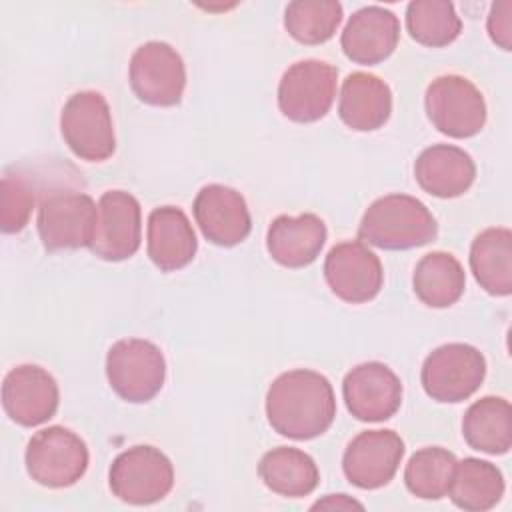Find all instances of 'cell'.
<instances>
[{
    "label": "cell",
    "mask_w": 512,
    "mask_h": 512,
    "mask_svg": "<svg viewBox=\"0 0 512 512\" xmlns=\"http://www.w3.org/2000/svg\"><path fill=\"white\" fill-rule=\"evenodd\" d=\"M334 416V390L320 372L306 368L284 372L266 392V418L280 436L312 440L332 426Z\"/></svg>",
    "instance_id": "1"
},
{
    "label": "cell",
    "mask_w": 512,
    "mask_h": 512,
    "mask_svg": "<svg viewBox=\"0 0 512 512\" xmlns=\"http://www.w3.org/2000/svg\"><path fill=\"white\" fill-rule=\"evenodd\" d=\"M438 224L432 212L414 196L386 194L374 200L358 226L360 240L382 250H410L432 242Z\"/></svg>",
    "instance_id": "2"
},
{
    "label": "cell",
    "mask_w": 512,
    "mask_h": 512,
    "mask_svg": "<svg viewBox=\"0 0 512 512\" xmlns=\"http://www.w3.org/2000/svg\"><path fill=\"white\" fill-rule=\"evenodd\" d=\"M106 378L122 400L144 404L164 386V354L150 340L122 338L106 354Z\"/></svg>",
    "instance_id": "3"
},
{
    "label": "cell",
    "mask_w": 512,
    "mask_h": 512,
    "mask_svg": "<svg viewBox=\"0 0 512 512\" xmlns=\"http://www.w3.org/2000/svg\"><path fill=\"white\" fill-rule=\"evenodd\" d=\"M60 132L72 154L86 162L108 160L116 150L110 106L100 92L72 94L60 112Z\"/></svg>",
    "instance_id": "4"
},
{
    "label": "cell",
    "mask_w": 512,
    "mask_h": 512,
    "mask_svg": "<svg viewBox=\"0 0 512 512\" xmlns=\"http://www.w3.org/2000/svg\"><path fill=\"white\" fill-rule=\"evenodd\" d=\"M98 218L92 196L76 190H54L38 206V234L50 252L90 248Z\"/></svg>",
    "instance_id": "5"
},
{
    "label": "cell",
    "mask_w": 512,
    "mask_h": 512,
    "mask_svg": "<svg viewBox=\"0 0 512 512\" xmlns=\"http://www.w3.org/2000/svg\"><path fill=\"white\" fill-rule=\"evenodd\" d=\"M486 376L482 352L470 344L450 342L432 350L420 370L424 392L444 404H456L470 398Z\"/></svg>",
    "instance_id": "6"
},
{
    "label": "cell",
    "mask_w": 512,
    "mask_h": 512,
    "mask_svg": "<svg viewBox=\"0 0 512 512\" xmlns=\"http://www.w3.org/2000/svg\"><path fill=\"white\" fill-rule=\"evenodd\" d=\"M88 448L84 440L64 428L48 426L36 432L24 454L30 478L46 488H66L76 484L88 468Z\"/></svg>",
    "instance_id": "7"
},
{
    "label": "cell",
    "mask_w": 512,
    "mask_h": 512,
    "mask_svg": "<svg viewBox=\"0 0 512 512\" xmlns=\"http://www.w3.org/2000/svg\"><path fill=\"white\" fill-rule=\"evenodd\" d=\"M424 106L432 126L450 138L476 136L486 124L482 92L458 74L434 78L426 88Z\"/></svg>",
    "instance_id": "8"
},
{
    "label": "cell",
    "mask_w": 512,
    "mask_h": 512,
    "mask_svg": "<svg viewBox=\"0 0 512 512\" xmlns=\"http://www.w3.org/2000/svg\"><path fill=\"white\" fill-rule=\"evenodd\" d=\"M108 484L112 494L134 506L154 504L174 486L170 458L154 446H132L110 464Z\"/></svg>",
    "instance_id": "9"
},
{
    "label": "cell",
    "mask_w": 512,
    "mask_h": 512,
    "mask_svg": "<svg viewBox=\"0 0 512 512\" xmlns=\"http://www.w3.org/2000/svg\"><path fill=\"white\" fill-rule=\"evenodd\" d=\"M338 68L324 60L294 62L280 78L278 108L298 124H310L324 118L336 98Z\"/></svg>",
    "instance_id": "10"
},
{
    "label": "cell",
    "mask_w": 512,
    "mask_h": 512,
    "mask_svg": "<svg viewBox=\"0 0 512 512\" xmlns=\"http://www.w3.org/2000/svg\"><path fill=\"white\" fill-rule=\"evenodd\" d=\"M130 86L150 106H176L186 88L182 56L166 42H146L130 58Z\"/></svg>",
    "instance_id": "11"
},
{
    "label": "cell",
    "mask_w": 512,
    "mask_h": 512,
    "mask_svg": "<svg viewBox=\"0 0 512 512\" xmlns=\"http://www.w3.org/2000/svg\"><path fill=\"white\" fill-rule=\"evenodd\" d=\"M142 240L140 202L124 190H108L98 200L96 230L90 244L92 254L108 262L134 256Z\"/></svg>",
    "instance_id": "12"
},
{
    "label": "cell",
    "mask_w": 512,
    "mask_h": 512,
    "mask_svg": "<svg viewBox=\"0 0 512 512\" xmlns=\"http://www.w3.org/2000/svg\"><path fill=\"white\" fill-rule=\"evenodd\" d=\"M330 290L348 304H364L378 296L384 270L380 258L360 240H346L330 248L324 260Z\"/></svg>",
    "instance_id": "13"
},
{
    "label": "cell",
    "mask_w": 512,
    "mask_h": 512,
    "mask_svg": "<svg viewBox=\"0 0 512 512\" xmlns=\"http://www.w3.org/2000/svg\"><path fill=\"white\" fill-rule=\"evenodd\" d=\"M342 396L356 420L382 422L398 412L402 382L386 364L362 362L344 376Z\"/></svg>",
    "instance_id": "14"
},
{
    "label": "cell",
    "mask_w": 512,
    "mask_h": 512,
    "mask_svg": "<svg viewBox=\"0 0 512 512\" xmlns=\"http://www.w3.org/2000/svg\"><path fill=\"white\" fill-rule=\"evenodd\" d=\"M60 402V392L54 376L36 366L20 364L12 368L2 384V406L12 422L24 428L48 422Z\"/></svg>",
    "instance_id": "15"
},
{
    "label": "cell",
    "mask_w": 512,
    "mask_h": 512,
    "mask_svg": "<svg viewBox=\"0 0 512 512\" xmlns=\"http://www.w3.org/2000/svg\"><path fill=\"white\" fill-rule=\"evenodd\" d=\"M404 456V440L394 430L360 432L346 446L342 470L350 484L362 490L386 486Z\"/></svg>",
    "instance_id": "16"
},
{
    "label": "cell",
    "mask_w": 512,
    "mask_h": 512,
    "mask_svg": "<svg viewBox=\"0 0 512 512\" xmlns=\"http://www.w3.org/2000/svg\"><path fill=\"white\" fill-rule=\"evenodd\" d=\"M194 220L204 238L216 246H236L252 230V218L244 196L224 184H208L194 198Z\"/></svg>",
    "instance_id": "17"
},
{
    "label": "cell",
    "mask_w": 512,
    "mask_h": 512,
    "mask_svg": "<svg viewBox=\"0 0 512 512\" xmlns=\"http://www.w3.org/2000/svg\"><path fill=\"white\" fill-rule=\"evenodd\" d=\"M398 40V16L382 6H364L346 22L340 36V46L348 60L374 66L392 56Z\"/></svg>",
    "instance_id": "18"
},
{
    "label": "cell",
    "mask_w": 512,
    "mask_h": 512,
    "mask_svg": "<svg viewBox=\"0 0 512 512\" xmlns=\"http://www.w3.org/2000/svg\"><path fill=\"white\" fill-rule=\"evenodd\" d=\"M326 224L316 214L278 216L266 232V250L284 268H304L312 264L326 242Z\"/></svg>",
    "instance_id": "19"
},
{
    "label": "cell",
    "mask_w": 512,
    "mask_h": 512,
    "mask_svg": "<svg viewBox=\"0 0 512 512\" xmlns=\"http://www.w3.org/2000/svg\"><path fill=\"white\" fill-rule=\"evenodd\" d=\"M196 248L198 240L184 210L160 206L150 212L146 250L156 268L162 272L180 270L192 262Z\"/></svg>",
    "instance_id": "20"
},
{
    "label": "cell",
    "mask_w": 512,
    "mask_h": 512,
    "mask_svg": "<svg viewBox=\"0 0 512 512\" xmlns=\"http://www.w3.org/2000/svg\"><path fill=\"white\" fill-rule=\"evenodd\" d=\"M418 186L436 198L462 196L476 178V164L468 152L452 144H434L414 162Z\"/></svg>",
    "instance_id": "21"
},
{
    "label": "cell",
    "mask_w": 512,
    "mask_h": 512,
    "mask_svg": "<svg viewBox=\"0 0 512 512\" xmlns=\"http://www.w3.org/2000/svg\"><path fill=\"white\" fill-rule=\"evenodd\" d=\"M392 114L390 86L368 72H352L340 90L338 116L356 132L382 128Z\"/></svg>",
    "instance_id": "22"
},
{
    "label": "cell",
    "mask_w": 512,
    "mask_h": 512,
    "mask_svg": "<svg viewBox=\"0 0 512 512\" xmlns=\"http://www.w3.org/2000/svg\"><path fill=\"white\" fill-rule=\"evenodd\" d=\"M470 268L488 294L508 296L512 292V232L502 226L482 230L470 246Z\"/></svg>",
    "instance_id": "23"
},
{
    "label": "cell",
    "mask_w": 512,
    "mask_h": 512,
    "mask_svg": "<svg viewBox=\"0 0 512 512\" xmlns=\"http://www.w3.org/2000/svg\"><path fill=\"white\" fill-rule=\"evenodd\" d=\"M462 436L472 450L506 454L512 446V408L506 398L484 396L462 418Z\"/></svg>",
    "instance_id": "24"
},
{
    "label": "cell",
    "mask_w": 512,
    "mask_h": 512,
    "mask_svg": "<svg viewBox=\"0 0 512 512\" xmlns=\"http://www.w3.org/2000/svg\"><path fill=\"white\" fill-rule=\"evenodd\" d=\"M258 474L266 488L286 498L308 496L320 482V472L314 458L292 446L268 450L260 458Z\"/></svg>",
    "instance_id": "25"
},
{
    "label": "cell",
    "mask_w": 512,
    "mask_h": 512,
    "mask_svg": "<svg viewBox=\"0 0 512 512\" xmlns=\"http://www.w3.org/2000/svg\"><path fill=\"white\" fill-rule=\"evenodd\" d=\"M414 294L430 308H448L460 300L466 286L462 264L448 252H428L414 268Z\"/></svg>",
    "instance_id": "26"
},
{
    "label": "cell",
    "mask_w": 512,
    "mask_h": 512,
    "mask_svg": "<svg viewBox=\"0 0 512 512\" xmlns=\"http://www.w3.org/2000/svg\"><path fill=\"white\" fill-rule=\"evenodd\" d=\"M448 496L462 510H468V512L490 510L504 496V476L488 460H480V458H464L460 462L456 460Z\"/></svg>",
    "instance_id": "27"
},
{
    "label": "cell",
    "mask_w": 512,
    "mask_h": 512,
    "mask_svg": "<svg viewBox=\"0 0 512 512\" xmlns=\"http://www.w3.org/2000/svg\"><path fill=\"white\" fill-rule=\"evenodd\" d=\"M406 28L418 44L442 48L460 36L462 22L448 0H414L406 8Z\"/></svg>",
    "instance_id": "28"
},
{
    "label": "cell",
    "mask_w": 512,
    "mask_h": 512,
    "mask_svg": "<svg viewBox=\"0 0 512 512\" xmlns=\"http://www.w3.org/2000/svg\"><path fill=\"white\" fill-rule=\"evenodd\" d=\"M456 456L440 446H426L414 452L404 468L406 488L422 500H440L448 494Z\"/></svg>",
    "instance_id": "29"
},
{
    "label": "cell",
    "mask_w": 512,
    "mask_h": 512,
    "mask_svg": "<svg viewBox=\"0 0 512 512\" xmlns=\"http://www.w3.org/2000/svg\"><path fill=\"white\" fill-rule=\"evenodd\" d=\"M342 22V4L334 0H294L284 10V28L300 44L330 40Z\"/></svg>",
    "instance_id": "30"
},
{
    "label": "cell",
    "mask_w": 512,
    "mask_h": 512,
    "mask_svg": "<svg viewBox=\"0 0 512 512\" xmlns=\"http://www.w3.org/2000/svg\"><path fill=\"white\" fill-rule=\"evenodd\" d=\"M36 202L32 180L20 170L6 172L0 184V228L4 234H16L26 228Z\"/></svg>",
    "instance_id": "31"
},
{
    "label": "cell",
    "mask_w": 512,
    "mask_h": 512,
    "mask_svg": "<svg viewBox=\"0 0 512 512\" xmlns=\"http://www.w3.org/2000/svg\"><path fill=\"white\" fill-rule=\"evenodd\" d=\"M488 34L502 50L512 48V2L502 0L492 4L488 14Z\"/></svg>",
    "instance_id": "32"
},
{
    "label": "cell",
    "mask_w": 512,
    "mask_h": 512,
    "mask_svg": "<svg viewBox=\"0 0 512 512\" xmlns=\"http://www.w3.org/2000/svg\"><path fill=\"white\" fill-rule=\"evenodd\" d=\"M312 508H362V504L350 500L346 494H330L324 500H318Z\"/></svg>",
    "instance_id": "33"
}]
</instances>
